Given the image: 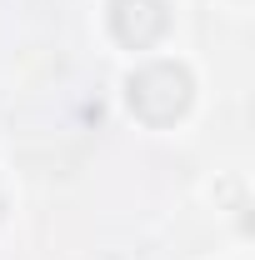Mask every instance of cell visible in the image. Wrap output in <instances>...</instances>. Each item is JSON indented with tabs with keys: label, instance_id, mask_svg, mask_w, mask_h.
<instances>
[{
	"label": "cell",
	"instance_id": "6da1fadb",
	"mask_svg": "<svg viewBox=\"0 0 255 260\" xmlns=\"http://www.w3.org/2000/svg\"><path fill=\"white\" fill-rule=\"evenodd\" d=\"M150 95H165V105L180 115L185 105H190V75L180 70V65H145L140 75H130V105H145Z\"/></svg>",
	"mask_w": 255,
	"mask_h": 260
}]
</instances>
